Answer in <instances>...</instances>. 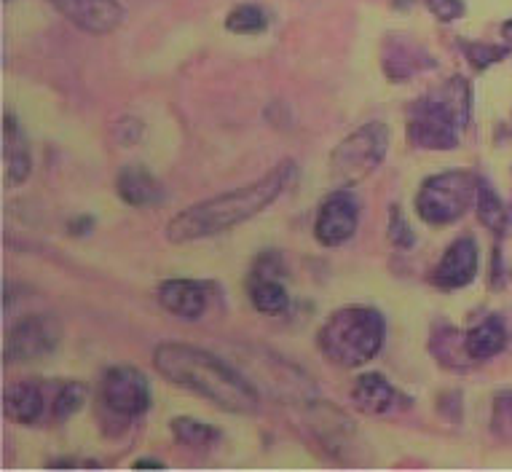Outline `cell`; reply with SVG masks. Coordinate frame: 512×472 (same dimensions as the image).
Returning a JSON list of instances; mask_svg holds the SVG:
<instances>
[{"instance_id": "cell-6", "label": "cell", "mask_w": 512, "mask_h": 472, "mask_svg": "<svg viewBox=\"0 0 512 472\" xmlns=\"http://www.w3.org/2000/svg\"><path fill=\"white\" fill-rule=\"evenodd\" d=\"M464 129V121L443 89L421 97L408 110V135L421 151H454Z\"/></svg>"}, {"instance_id": "cell-2", "label": "cell", "mask_w": 512, "mask_h": 472, "mask_svg": "<svg viewBox=\"0 0 512 472\" xmlns=\"http://www.w3.org/2000/svg\"><path fill=\"white\" fill-rule=\"evenodd\" d=\"M153 368L169 384L210 400L220 411L228 413H255L261 405L258 389L244 379L242 373L223 363L212 352L199 346L164 341L153 352Z\"/></svg>"}, {"instance_id": "cell-5", "label": "cell", "mask_w": 512, "mask_h": 472, "mask_svg": "<svg viewBox=\"0 0 512 472\" xmlns=\"http://www.w3.org/2000/svg\"><path fill=\"white\" fill-rule=\"evenodd\" d=\"M389 127L381 121H370L341 143L330 153V177L341 188L357 186L365 177H370L387 159L389 151Z\"/></svg>"}, {"instance_id": "cell-13", "label": "cell", "mask_w": 512, "mask_h": 472, "mask_svg": "<svg viewBox=\"0 0 512 472\" xmlns=\"http://www.w3.org/2000/svg\"><path fill=\"white\" fill-rule=\"evenodd\" d=\"M49 3L78 30L92 35L113 33L126 19L124 6L116 0H49Z\"/></svg>"}, {"instance_id": "cell-14", "label": "cell", "mask_w": 512, "mask_h": 472, "mask_svg": "<svg viewBox=\"0 0 512 472\" xmlns=\"http://www.w3.org/2000/svg\"><path fill=\"white\" fill-rule=\"evenodd\" d=\"M478 277V245L472 236H462L448 245L443 258L432 271V285L440 290H459L475 282Z\"/></svg>"}, {"instance_id": "cell-11", "label": "cell", "mask_w": 512, "mask_h": 472, "mask_svg": "<svg viewBox=\"0 0 512 472\" xmlns=\"http://www.w3.org/2000/svg\"><path fill=\"white\" fill-rule=\"evenodd\" d=\"M282 261L279 255L263 253L255 263L250 277V301L252 306L261 314H269V317H279V314L287 312L290 306V295H287L285 285H282Z\"/></svg>"}, {"instance_id": "cell-12", "label": "cell", "mask_w": 512, "mask_h": 472, "mask_svg": "<svg viewBox=\"0 0 512 472\" xmlns=\"http://www.w3.org/2000/svg\"><path fill=\"white\" fill-rule=\"evenodd\" d=\"M306 424L309 430L317 435V443L322 446V451H328L338 459V462H346V451L352 446L354 440V422L346 416L344 411H338L333 403H314L306 413Z\"/></svg>"}, {"instance_id": "cell-16", "label": "cell", "mask_w": 512, "mask_h": 472, "mask_svg": "<svg viewBox=\"0 0 512 472\" xmlns=\"http://www.w3.org/2000/svg\"><path fill=\"white\" fill-rule=\"evenodd\" d=\"M159 304L180 320H199L207 312V285L196 279H167L159 285Z\"/></svg>"}, {"instance_id": "cell-20", "label": "cell", "mask_w": 512, "mask_h": 472, "mask_svg": "<svg viewBox=\"0 0 512 472\" xmlns=\"http://www.w3.org/2000/svg\"><path fill=\"white\" fill-rule=\"evenodd\" d=\"M464 344H467L472 363H483V360L496 357L507 346V328H504L502 317H496V314L483 317L478 325H472L464 333Z\"/></svg>"}, {"instance_id": "cell-23", "label": "cell", "mask_w": 512, "mask_h": 472, "mask_svg": "<svg viewBox=\"0 0 512 472\" xmlns=\"http://www.w3.org/2000/svg\"><path fill=\"white\" fill-rule=\"evenodd\" d=\"M475 210H478V220L488 228V231H494V234H504V231H507V223H510L507 207H504L502 199L496 196V191L488 186L486 180H480L478 183Z\"/></svg>"}, {"instance_id": "cell-30", "label": "cell", "mask_w": 512, "mask_h": 472, "mask_svg": "<svg viewBox=\"0 0 512 472\" xmlns=\"http://www.w3.org/2000/svg\"><path fill=\"white\" fill-rule=\"evenodd\" d=\"M92 228H94V220L86 215V218L73 220V223L68 226V231H70V236H86L89 231H92Z\"/></svg>"}, {"instance_id": "cell-4", "label": "cell", "mask_w": 512, "mask_h": 472, "mask_svg": "<svg viewBox=\"0 0 512 472\" xmlns=\"http://www.w3.org/2000/svg\"><path fill=\"white\" fill-rule=\"evenodd\" d=\"M478 183L467 169H448L427 177L416 194V212L429 226H451L462 220L478 199Z\"/></svg>"}, {"instance_id": "cell-19", "label": "cell", "mask_w": 512, "mask_h": 472, "mask_svg": "<svg viewBox=\"0 0 512 472\" xmlns=\"http://www.w3.org/2000/svg\"><path fill=\"white\" fill-rule=\"evenodd\" d=\"M352 400L362 413L368 416H384L392 411V405L397 400V389L392 387V381L381 373H362L360 379L354 381Z\"/></svg>"}, {"instance_id": "cell-32", "label": "cell", "mask_w": 512, "mask_h": 472, "mask_svg": "<svg viewBox=\"0 0 512 472\" xmlns=\"http://www.w3.org/2000/svg\"><path fill=\"white\" fill-rule=\"evenodd\" d=\"M51 470H57V467H97L94 462H76V459H59V462L49 464Z\"/></svg>"}, {"instance_id": "cell-8", "label": "cell", "mask_w": 512, "mask_h": 472, "mask_svg": "<svg viewBox=\"0 0 512 472\" xmlns=\"http://www.w3.org/2000/svg\"><path fill=\"white\" fill-rule=\"evenodd\" d=\"M59 341H62V328L51 314H27L14 322L6 333L3 360L6 365L35 363L57 352Z\"/></svg>"}, {"instance_id": "cell-27", "label": "cell", "mask_w": 512, "mask_h": 472, "mask_svg": "<svg viewBox=\"0 0 512 472\" xmlns=\"http://www.w3.org/2000/svg\"><path fill=\"white\" fill-rule=\"evenodd\" d=\"M464 54L470 59L472 65L478 70H486L496 62H502L507 57V49L504 46H491V43H480V41H472V43H464Z\"/></svg>"}, {"instance_id": "cell-22", "label": "cell", "mask_w": 512, "mask_h": 472, "mask_svg": "<svg viewBox=\"0 0 512 472\" xmlns=\"http://www.w3.org/2000/svg\"><path fill=\"white\" fill-rule=\"evenodd\" d=\"M169 430H172L175 443H180L185 448H196V451L218 446L220 440V430L215 424L199 422V419H191V416H177V419H172Z\"/></svg>"}, {"instance_id": "cell-7", "label": "cell", "mask_w": 512, "mask_h": 472, "mask_svg": "<svg viewBox=\"0 0 512 472\" xmlns=\"http://www.w3.org/2000/svg\"><path fill=\"white\" fill-rule=\"evenodd\" d=\"M153 403L151 384L132 365H113L100 381V405L121 422L143 416Z\"/></svg>"}, {"instance_id": "cell-9", "label": "cell", "mask_w": 512, "mask_h": 472, "mask_svg": "<svg viewBox=\"0 0 512 472\" xmlns=\"http://www.w3.org/2000/svg\"><path fill=\"white\" fill-rule=\"evenodd\" d=\"M59 381H17L3 395L6 419L22 427L54 424Z\"/></svg>"}, {"instance_id": "cell-17", "label": "cell", "mask_w": 512, "mask_h": 472, "mask_svg": "<svg viewBox=\"0 0 512 472\" xmlns=\"http://www.w3.org/2000/svg\"><path fill=\"white\" fill-rule=\"evenodd\" d=\"M118 199L137 210H153L167 199V191L145 167H124L116 177Z\"/></svg>"}, {"instance_id": "cell-28", "label": "cell", "mask_w": 512, "mask_h": 472, "mask_svg": "<svg viewBox=\"0 0 512 472\" xmlns=\"http://www.w3.org/2000/svg\"><path fill=\"white\" fill-rule=\"evenodd\" d=\"M424 3H427L429 14H432L437 22H445V25H451V22L464 17L462 0H424Z\"/></svg>"}, {"instance_id": "cell-25", "label": "cell", "mask_w": 512, "mask_h": 472, "mask_svg": "<svg viewBox=\"0 0 512 472\" xmlns=\"http://www.w3.org/2000/svg\"><path fill=\"white\" fill-rule=\"evenodd\" d=\"M86 403V384L81 381H59L57 408H54V424L68 422L70 416H76Z\"/></svg>"}, {"instance_id": "cell-31", "label": "cell", "mask_w": 512, "mask_h": 472, "mask_svg": "<svg viewBox=\"0 0 512 472\" xmlns=\"http://www.w3.org/2000/svg\"><path fill=\"white\" fill-rule=\"evenodd\" d=\"M132 470H164V464L156 462V459H137Z\"/></svg>"}, {"instance_id": "cell-1", "label": "cell", "mask_w": 512, "mask_h": 472, "mask_svg": "<svg viewBox=\"0 0 512 472\" xmlns=\"http://www.w3.org/2000/svg\"><path fill=\"white\" fill-rule=\"evenodd\" d=\"M295 177H298L295 161H279L277 167L269 169L261 180H255L250 186L234 188V191L212 196L207 202L177 212L167 223V239L172 245H188V242L226 234L231 228L258 218L266 207H271L287 188L293 186Z\"/></svg>"}, {"instance_id": "cell-18", "label": "cell", "mask_w": 512, "mask_h": 472, "mask_svg": "<svg viewBox=\"0 0 512 472\" xmlns=\"http://www.w3.org/2000/svg\"><path fill=\"white\" fill-rule=\"evenodd\" d=\"M429 68H435V59L429 57L416 41H411V38L387 41V49H384V76L392 84L411 81L413 76H419L421 70Z\"/></svg>"}, {"instance_id": "cell-33", "label": "cell", "mask_w": 512, "mask_h": 472, "mask_svg": "<svg viewBox=\"0 0 512 472\" xmlns=\"http://www.w3.org/2000/svg\"><path fill=\"white\" fill-rule=\"evenodd\" d=\"M502 38L512 43V19H507V22L502 25Z\"/></svg>"}, {"instance_id": "cell-29", "label": "cell", "mask_w": 512, "mask_h": 472, "mask_svg": "<svg viewBox=\"0 0 512 472\" xmlns=\"http://www.w3.org/2000/svg\"><path fill=\"white\" fill-rule=\"evenodd\" d=\"M389 239H392L397 247L413 245L411 226H408V220L400 215V210H397V207H392V215H389Z\"/></svg>"}, {"instance_id": "cell-3", "label": "cell", "mask_w": 512, "mask_h": 472, "mask_svg": "<svg viewBox=\"0 0 512 472\" xmlns=\"http://www.w3.org/2000/svg\"><path fill=\"white\" fill-rule=\"evenodd\" d=\"M387 336L384 317L370 306H344L322 322L317 349L336 368H360L370 363Z\"/></svg>"}, {"instance_id": "cell-10", "label": "cell", "mask_w": 512, "mask_h": 472, "mask_svg": "<svg viewBox=\"0 0 512 472\" xmlns=\"http://www.w3.org/2000/svg\"><path fill=\"white\" fill-rule=\"evenodd\" d=\"M357 226H360V204L349 191H336L319 207L314 236L319 245L341 247L357 234Z\"/></svg>"}, {"instance_id": "cell-15", "label": "cell", "mask_w": 512, "mask_h": 472, "mask_svg": "<svg viewBox=\"0 0 512 472\" xmlns=\"http://www.w3.org/2000/svg\"><path fill=\"white\" fill-rule=\"evenodd\" d=\"M3 169H6V186H22L33 172V151L19 118L11 113L3 116Z\"/></svg>"}, {"instance_id": "cell-24", "label": "cell", "mask_w": 512, "mask_h": 472, "mask_svg": "<svg viewBox=\"0 0 512 472\" xmlns=\"http://www.w3.org/2000/svg\"><path fill=\"white\" fill-rule=\"evenodd\" d=\"M269 19H266V11L261 6H252V3H242L236 9L228 11L226 17V30L236 35H258L266 30Z\"/></svg>"}, {"instance_id": "cell-26", "label": "cell", "mask_w": 512, "mask_h": 472, "mask_svg": "<svg viewBox=\"0 0 512 472\" xmlns=\"http://www.w3.org/2000/svg\"><path fill=\"white\" fill-rule=\"evenodd\" d=\"M491 430L502 440L512 443V392H499L494 397V411H491Z\"/></svg>"}, {"instance_id": "cell-21", "label": "cell", "mask_w": 512, "mask_h": 472, "mask_svg": "<svg viewBox=\"0 0 512 472\" xmlns=\"http://www.w3.org/2000/svg\"><path fill=\"white\" fill-rule=\"evenodd\" d=\"M429 349L440 360V365L454 368V371L464 368L472 360L467 354V344H464V333H459L451 325H437L435 333H432V341H429Z\"/></svg>"}]
</instances>
